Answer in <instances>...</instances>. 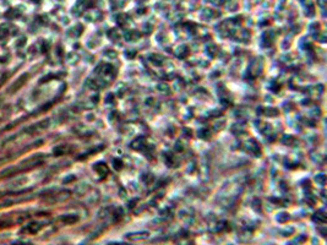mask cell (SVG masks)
<instances>
[{
	"label": "cell",
	"mask_w": 327,
	"mask_h": 245,
	"mask_svg": "<svg viewBox=\"0 0 327 245\" xmlns=\"http://www.w3.org/2000/svg\"><path fill=\"white\" fill-rule=\"evenodd\" d=\"M27 79H28V74H25V75H22V76H21V77H20V79H18L16 82H15L14 85L11 86V88H10L9 91H11V92H16V91H17L20 87H22L23 85H25V82L27 81Z\"/></svg>",
	"instance_id": "obj_1"
}]
</instances>
